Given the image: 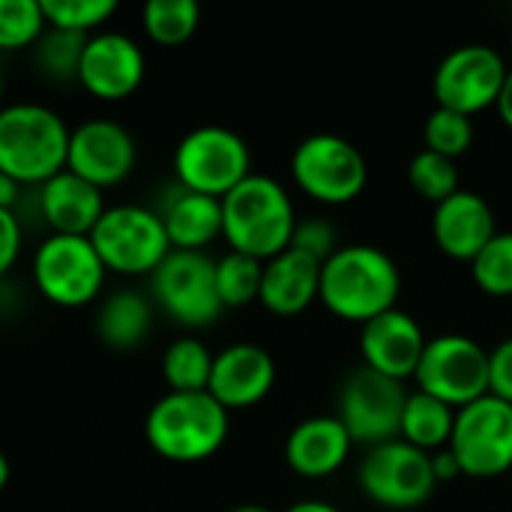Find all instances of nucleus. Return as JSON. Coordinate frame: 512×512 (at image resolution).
I'll return each mask as SVG.
<instances>
[{
    "mask_svg": "<svg viewBox=\"0 0 512 512\" xmlns=\"http://www.w3.org/2000/svg\"><path fill=\"white\" fill-rule=\"evenodd\" d=\"M402 294L399 264L378 246H342L321 267L318 300L330 315L348 324H369L372 318L396 309Z\"/></svg>",
    "mask_w": 512,
    "mask_h": 512,
    "instance_id": "nucleus-1",
    "label": "nucleus"
},
{
    "mask_svg": "<svg viewBox=\"0 0 512 512\" xmlns=\"http://www.w3.org/2000/svg\"><path fill=\"white\" fill-rule=\"evenodd\" d=\"M294 231V201L273 177L249 174L222 198V237L228 240L231 252L267 264L291 246Z\"/></svg>",
    "mask_w": 512,
    "mask_h": 512,
    "instance_id": "nucleus-2",
    "label": "nucleus"
},
{
    "mask_svg": "<svg viewBox=\"0 0 512 512\" xmlns=\"http://www.w3.org/2000/svg\"><path fill=\"white\" fill-rule=\"evenodd\" d=\"M228 411L204 393H165L144 420L147 444L156 456L177 465L213 459L228 441Z\"/></svg>",
    "mask_w": 512,
    "mask_h": 512,
    "instance_id": "nucleus-3",
    "label": "nucleus"
},
{
    "mask_svg": "<svg viewBox=\"0 0 512 512\" xmlns=\"http://www.w3.org/2000/svg\"><path fill=\"white\" fill-rule=\"evenodd\" d=\"M72 129L39 102H12L0 108V171L21 186H42L66 171Z\"/></svg>",
    "mask_w": 512,
    "mask_h": 512,
    "instance_id": "nucleus-4",
    "label": "nucleus"
},
{
    "mask_svg": "<svg viewBox=\"0 0 512 512\" xmlns=\"http://www.w3.org/2000/svg\"><path fill=\"white\" fill-rule=\"evenodd\" d=\"M90 243L105 270L117 276H153L174 252L162 216L141 204L108 207L93 228Z\"/></svg>",
    "mask_w": 512,
    "mask_h": 512,
    "instance_id": "nucleus-5",
    "label": "nucleus"
},
{
    "mask_svg": "<svg viewBox=\"0 0 512 512\" xmlns=\"http://www.w3.org/2000/svg\"><path fill=\"white\" fill-rule=\"evenodd\" d=\"M291 177L303 195L318 204L342 207L363 195L369 183L366 156L342 135L318 132L297 144L291 156Z\"/></svg>",
    "mask_w": 512,
    "mask_h": 512,
    "instance_id": "nucleus-6",
    "label": "nucleus"
},
{
    "mask_svg": "<svg viewBox=\"0 0 512 512\" xmlns=\"http://www.w3.org/2000/svg\"><path fill=\"white\" fill-rule=\"evenodd\" d=\"M174 174L180 189L222 201L252 174V153L234 129L198 126L180 138L174 150Z\"/></svg>",
    "mask_w": 512,
    "mask_h": 512,
    "instance_id": "nucleus-7",
    "label": "nucleus"
},
{
    "mask_svg": "<svg viewBox=\"0 0 512 512\" xmlns=\"http://www.w3.org/2000/svg\"><path fill=\"white\" fill-rule=\"evenodd\" d=\"M30 276L36 291L63 309H81L93 303L105 285V264L96 255L90 237L48 234L33 255Z\"/></svg>",
    "mask_w": 512,
    "mask_h": 512,
    "instance_id": "nucleus-8",
    "label": "nucleus"
},
{
    "mask_svg": "<svg viewBox=\"0 0 512 512\" xmlns=\"http://www.w3.org/2000/svg\"><path fill=\"white\" fill-rule=\"evenodd\" d=\"M462 477L495 480L512 471V405L483 396L456 411L450 447Z\"/></svg>",
    "mask_w": 512,
    "mask_h": 512,
    "instance_id": "nucleus-9",
    "label": "nucleus"
},
{
    "mask_svg": "<svg viewBox=\"0 0 512 512\" xmlns=\"http://www.w3.org/2000/svg\"><path fill=\"white\" fill-rule=\"evenodd\" d=\"M414 378L420 393H429L459 411L489 396V351L462 333L435 336L426 342Z\"/></svg>",
    "mask_w": 512,
    "mask_h": 512,
    "instance_id": "nucleus-10",
    "label": "nucleus"
},
{
    "mask_svg": "<svg viewBox=\"0 0 512 512\" xmlns=\"http://www.w3.org/2000/svg\"><path fill=\"white\" fill-rule=\"evenodd\" d=\"M357 483L363 495L384 510H417L438 486L432 453H423L402 438L372 447L360 462Z\"/></svg>",
    "mask_w": 512,
    "mask_h": 512,
    "instance_id": "nucleus-11",
    "label": "nucleus"
},
{
    "mask_svg": "<svg viewBox=\"0 0 512 512\" xmlns=\"http://www.w3.org/2000/svg\"><path fill=\"white\" fill-rule=\"evenodd\" d=\"M153 300L183 327H207L222 315L216 261L207 252H171L150 276Z\"/></svg>",
    "mask_w": 512,
    "mask_h": 512,
    "instance_id": "nucleus-12",
    "label": "nucleus"
},
{
    "mask_svg": "<svg viewBox=\"0 0 512 512\" xmlns=\"http://www.w3.org/2000/svg\"><path fill=\"white\" fill-rule=\"evenodd\" d=\"M507 72L510 69L495 48L480 42L459 45L438 63L432 78V93L438 99V108H450L465 117H474L498 105Z\"/></svg>",
    "mask_w": 512,
    "mask_h": 512,
    "instance_id": "nucleus-13",
    "label": "nucleus"
},
{
    "mask_svg": "<svg viewBox=\"0 0 512 512\" xmlns=\"http://www.w3.org/2000/svg\"><path fill=\"white\" fill-rule=\"evenodd\" d=\"M408 393L402 381L384 378L372 369H357L339 393V420L354 444L381 447L399 438Z\"/></svg>",
    "mask_w": 512,
    "mask_h": 512,
    "instance_id": "nucleus-14",
    "label": "nucleus"
},
{
    "mask_svg": "<svg viewBox=\"0 0 512 512\" xmlns=\"http://www.w3.org/2000/svg\"><path fill=\"white\" fill-rule=\"evenodd\" d=\"M135 162H138L135 138L117 120L93 117L78 123L69 135L66 171L78 174L96 189L120 186L135 171Z\"/></svg>",
    "mask_w": 512,
    "mask_h": 512,
    "instance_id": "nucleus-15",
    "label": "nucleus"
},
{
    "mask_svg": "<svg viewBox=\"0 0 512 512\" xmlns=\"http://www.w3.org/2000/svg\"><path fill=\"white\" fill-rule=\"evenodd\" d=\"M147 72L141 45L117 30H99L84 42L78 84L99 102L129 99Z\"/></svg>",
    "mask_w": 512,
    "mask_h": 512,
    "instance_id": "nucleus-16",
    "label": "nucleus"
},
{
    "mask_svg": "<svg viewBox=\"0 0 512 512\" xmlns=\"http://www.w3.org/2000/svg\"><path fill=\"white\" fill-rule=\"evenodd\" d=\"M426 342L429 339L417 318L402 312L399 306L372 318L360 330V354L366 369L393 381H408L417 375Z\"/></svg>",
    "mask_w": 512,
    "mask_h": 512,
    "instance_id": "nucleus-17",
    "label": "nucleus"
},
{
    "mask_svg": "<svg viewBox=\"0 0 512 512\" xmlns=\"http://www.w3.org/2000/svg\"><path fill=\"white\" fill-rule=\"evenodd\" d=\"M273 384H276V363L270 351L252 342H237L213 357L207 393L231 414L264 402Z\"/></svg>",
    "mask_w": 512,
    "mask_h": 512,
    "instance_id": "nucleus-18",
    "label": "nucleus"
},
{
    "mask_svg": "<svg viewBox=\"0 0 512 512\" xmlns=\"http://www.w3.org/2000/svg\"><path fill=\"white\" fill-rule=\"evenodd\" d=\"M495 234H498L495 210L483 195L471 189H459L447 201L435 204L432 237L447 258L471 264Z\"/></svg>",
    "mask_w": 512,
    "mask_h": 512,
    "instance_id": "nucleus-19",
    "label": "nucleus"
},
{
    "mask_svg": "<svg viewBox=\"0 0 512 512\" xmlns=\"http://www.w3.org/2000/svg\"><path fill=\"white\" fill-rule=\"evenodd\" d=\"M321 261L312 255L288 246L282 255L270 258L264 264L261 276V294L258 303L279 318H294L303 315L321 291Z\"/></svg>",
    "mask_w": 512,
    "mask_h": 512,
    "instance_id": "nucleus-20",
    "label": "nucleus"
},
{
    "mask_svg": "<svg viewBox=\"0 0 512 512\" xmlns=\"http://www.w3.org/2000/svg\"><path fill=\"white\" fill-rule=\"evenodd\" d=\"M351 435L339 417H309L297 423L285 441V462L297 477H333L351 456Z\"/></svg>",
    "mask_w": 512,
    "mask_h": 512,
    "instance_id": "nucleus-21",
    "label": "nucleus"
},
{
    "mask_svg": "<svg viewBox=\"0 0 512 512\" xmlns=\"http://www.w3.org/2000/svg\"><path fill=\"white\" fill-rule=\"evenodd\" d=\"M105 210L108 204L102 189L72 171H60L57 177L39 186V213L51 234L90 237Z\"/></svg>",
    "mask_w": 512,
    "mask_h": 512,
    "instance_id": "nucleus-22",
    "label": "nucleus"
},
{
    "mask_svg": "<svg viewBox=\"0 0 512 512\" xmlns=\"http://www.w3.org/2000/svg\"><path fill=\"white\" fill-rule=\"evenodd\" d=\"M162 225L174 252H204L222 237V201L177 189L162 207Z\"/></svg>",
    "mask_w": 512,
    "mask_h": 512,
    "instance_id": "nucleus-23",
    "label": "nucleus"
},
{
    "mask_svg": "<svg viewBox=\"0 0 512 512\" xmlns=\"http://www.w3.org/2000/svg\"><path fill=\"white\" fill-rule=\"evenodd\" d=\"M153 327V306L138 291L111 294L96 315V333L108 348L129 351L138 348Z\"/></svg>",
    "mask_w": 512,
    "mask_h": 512,
    "instance_id": "nucleus-24",
    "label": "nucleus"
},
{
    "mask_svg": "<svg viewBox=\"0 0 512 512\" xmlns=\"http://www.w3.org/2000/svg\"><path fill=\"white\" fill-rule=\"evenodd\" d=\"M453 423H456V411L450 405H444L441 399L417 390L405 402L399 438L405 444L423 450V453H438V450L450 447Z\"/></svg>",
    "mask_w": 512,
    "mask_h": 512,
    "instance_id": "nucleus-25",
    "label": "nucleus"
},
{
    "mask_svg": "<svg viewBox=\"0 0 512 512\" xmlns=\"http://www.w3.org/2000/svg\"><path fill=\"white\" fill-rule=\"evenodd\" d=\"M210 348L201 339L183 336L165 348L162 357V375L168 384V393H204L213 372Z\"/></svg>",
    "mask_w": 512,
    "mask_h": 512,
    "instance_id": "nucleus-26",
    "label": "nucleus"
},
{
    "mask_svg": "<svg viewBox=\"0 0 512 512\" xmlns=\"http://www.w3.org/2000/svg\"><path fill=\"white\" fill-rule=\"evenodd\" d=\"M141 24L150 42L162 48H177L195 36L201 24V9L195 0H150L141 12Z\"/></svg>",
    "mask_w": 512,
    "mask_h": 512,
    "instance_id": "nucleus-27",
    "label": "nucleus"
},
{
    "mask_svg": "<svg viewBox=\"0 0 512 512\" xmlns=\"http://www.w3.org/2000/svg\"><path fill=\"white\" fill-rule=\"evenodd\" d=\"M264 261H255L240 252H228L216 261V291L225 309H240L258 300L261 294Z\"/></svg>",
    "mask_w": 512,
    "mask_h": 512,
    "instance_id": "nucleus-28",
    "label": "nucleus"
},
{
    "mask_svg": "<svg viewBox=\"0 0 512 512\" xmlns=\"http://www.w3.org/2000/svg\"><path fill=\"white\" fill-rule=\"evenodd\" d=\"M42 12L51 30L93 36L117 12V3L114 0H42Z\"/></svg>",
    "mask_w": 512,
    "mask_h": 512,
    "instance_id": "nucleus-29",
    "label": "nucleus"
},
{
    "mask_svg": "<svg viewBox=\"0 0 512 512\" xmlns=\"http://www.w3.org/2000/svg\"><path fill=\"white\" fill-rule=\"evenodd\" d=\"M90 36H75L63 30H45L39 42L33 45V63L36 69L51 81H78V66L84 54V42Z\"/></svg>",
    "mask_w": 512,
    "mask_h": 512,
    "instance_id": "nucleus-30",
    "label": "nucleus"
},
{
    "mask_svg": "<svg viewBox=\"0 0 512 512\" xmlns=\"http://www.w3.org/2000/svg\"><path fill=\"white\" fill-rule=\"evenodd\" d=\"M474 285L489 297H512V231H498L471 261Z\"/></svg>",
    "mask_w": 512,
    "mask_h": 512,
    "instance_id": "nucleus-31",
    "label": "nucleus"
},
{
    "mask_svg": "<svg viewBox=\"0 0 512 512\" xmlns=\"http://www.w3.org/2000/svg\"><path fill=\"white\" fill-rule=\"evenodd\" d=\"M408 183L411 189L432 201V204H441L447 201L450 195H456L462 186H459V168H456V159H447L441 153H432V150H420L411 165H408Z\"/></svg>",
    "mask_w": 512,
    "mask_h": 512,
    "instance_id": "nucleus-32",
    "label": "nucleus"
},
{
    "mask_svg": "<svg viewBox=\"0 0 512 512\" xmlns=\"http://www.w3.org/2000/svg\"><path fill=\"white\" fill-rule=\"evenodd\" d=\"M48 30L39 0H0V51L33 48Z\"/></svg>",
    "mask_w": 512,
    "mask_h": 512,
    "instance_id": "nucleus-33",
    "label": "nucleus"
},
{
    "mask_svg": "<svg viewBox=\"0 0 512 512\" xmlns=\"http://www.w3.org/2000/svg\"><path fill=\"white\" fill-rule=\"evenodd\" d=\"M423 141L426 150L441 153L447 159H459L474 144V120L450 108H435L423 126Z\"/></svg>",
    "mask_w": 512,
    "mask_h": 512,
    "instance_id": "nucleus-34",
    "label": "nucleus"
},
{
    "mask_svg": "<svg viewBox=\"0 0 512 512\" xmlns=\"http://www.w3.org/2000/svg\"><path fill=\"white\" fill-rule=\"evenodd\" d=\"M336 240H339L336 237V228L327 219H303V222H297V231H294L291 246L300 249V252H306V255H312L315 261L324 264L327 258H333L339 252Z\"/></svg>",
    "mask_w": 512,
    "mask_h": 512,
    "instance_id": "nucleus-35",
    "label": "nucleus"
},
{
    "mask_svg": "<svg viewBox=\"0 0 512 512\" xmlns=\"http://www.w3.org/2000/svg\"><path fill=\"white\" fill-rule=\"evenodd\" d=\"M489 393L512 405V336L489 351Z\"/></svg>",
    "mask_w": 512,
    "mask_h": 512,
    "instance_id": "nucleus-36",
    "label": "nucleus"
},
{
    "mask_svg": "<svg viewBox=\"0 0 512 512\" xmlns=\"http://www.w3.org/2000/svg\"><path fill=\"white\" fill-rule=\"evenodd\" d=\"M21 240V219L12 210H0V279L18 264Z\"/></svg>",
    "mask_w": 512,
    "mask_h": 512,
    "instance_id": "nucleus-37",
    "label": "nucleus"
},
{
    "mask_svg": "<svg viewBox=\"0 0 512 512\" xmlns=\"http://www.w3.org/2000/svg\"><path fill=\"white\" fill-rule=\"evenodd\" d=\"M432 471H435V480H438V483H450V480L462 477V468H459V462L453 459L450 450L432 453Z\"/></svg>",
    "mask_w": 512,
    "mask_h": 512,
    "instance_id": "nucleus-38",
    "label": "nucleus"
},
{
    "mask_svg": "<svg viewBox=\"0 0 512 512\" xmlns=\"http://www.w3.org/2000/svg\"><path fill=\"white\" fill-rule=\"evenodd\" d=\"M21 183L18 180H12L9 174H3L0 171V210H12L15 213V204H18V198H21Z\"/></svg>",
    "mask_w": 512,
    "mask_h": 512,
    "instance_id": "nucleus-39",
    "label": "nucleus"
},
{
    "mask_svg": "<svg viewBox=\"0 0 512 512\" xmlns=\"http://www.w3.org/2000/svg\"><path fill=\"white\" fill-rule=\"evenodd\" d=\"M498 117L504 120V126L512 129V69L507 72V81H504V90H501V96H498Z\"/></svg>",
    "mask_w": 512,
    "mask_h": 512,
    "instance_id": "nucleus-40",
    "label": "nucleus"
},
{
    "mask_svg": "<svg viewBox=\"0 0 512 512\" xmlns=\"http://www.w3.org/2000/svg\"><path fill=\"white\" fill-rule=\"evenodd\" d=\"M285 512H342L339 507L327 504V501H297L291 504Z\"/></svg>",
    "mask_w": 512,
    "mask_h": 512,
    "instance_id": "nucleus-41",
    "label": "nucleus"
},
{
    "mask_svg": "<svg viewBox=\"0 0 512 512\" xmlns=\"http://www.w3.org/2000/svg\"><path fill=\"white\" fill-rule=\"evenodd\" d=\"M9 474H12L9 459H6V453L0 450V492H3V489H6V483H9Z\"/></svg>",
    "mask_w": 512,
    "mask_h": 512,
    "instance_id": "nucleus-42",
    "label": "nucleus"
},
{
    "mask_svg": "<svg viewBox=\"0 0 512 512\" xmlns=\"http://www.w3.org/2000/svg\"><path fill=\"white\" fill-rule=\"evenodd\" d=\"M228 512H273L270 507H261V504H243V507H234Z\"/></svg>",
    "mask_w": 512,
    "mask_h": 512,
    "instance_id": "nucleus-43",
    "label": "nucleus"
},
{
    "mask_svg": "<svg viewBox=\"0 0 512 512\" xmlns=\"http://www.w3.org/2000/svg\"><path fill=\"white\" fill-rule=\"evenodd\" d=\"M0 108H3V72H0Z\"/></svg>",
    "mask_w": 512,
    "mask_h": 512,
    "instance_id": "nucleus-44",
    "label": "nucleus"
}]
</instances>
